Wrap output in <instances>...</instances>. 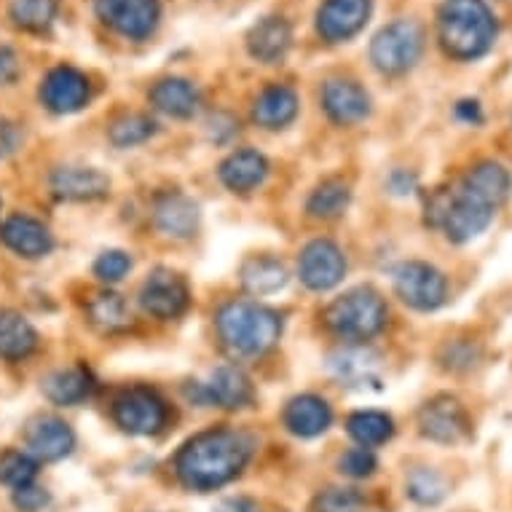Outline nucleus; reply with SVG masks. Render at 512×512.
<instances>
[{
    "mask_svg": "<svg viewBox=\"0 0 512 512\" xmlns=\"http://www.w3.org/2000/svg\"><path fill=\"white\" fill-rule=\"evenodd\" d=\"M252 440L236 429H207L191 437L175 459L177 478L191 491H212L231 483L250 462Z\"/></svg>",
    "mask_w": 512,
    "mask_h": 512,
    "instance_id": "f257e3e1",
    "label": "nucleus"
},
{
    "mask_svg": "<svg viewBox=\"0 0 512 512\" xmlns=\"http://www.w3.org/2000/svg\"><path fill=\"white\" fill-rule=\"evenodd\" d=\"M437 38L448 57L472 62L496 43V19L486 0H443L437 11Z\"/></svg>",
    "mask_w": 512,
    "mask_h": 512,
    "instance_id": "f03ea898",
    "label": "nucleus"
},
{
    "mask_svg": "<svg viewBox=\"0 0 512 512\" xmlns=\"http://www.w3.org/2000/svg\"><path fill=\"white\" fill-rule=\"evenodd\" d=\"M218 333L231 354L258 357L277 346L282 336V317L261 303L234 301L218 311Z\"/></svg>",
    "mask_w": 512,
    "mask_h": 512,
    "instance_id": "7ed1b4c3",
    "label": "nucleus"
},
{
    "mask_svg": "<svg viewBox=\"0 0 512 512\" xmlns=\"http://www.w3.org/2000/svg\"><path fill=\"white\" fill-rule=\"evenodd\" d=\"M325 322L338 338L368 341L387 325V303L373 287H354L330 303Z\"/></svg>",
    "mask_w": 512,
    "mask_h": 512,
    "instance_id": "20e7f679",
    "label": "nucleus"
},
{
    "mask_svg": "<svg viewBox=\"0 0 512 512\" xmlns=\"http://www.w3.org/2000/svg\"><path fill=\"white\" fill-rule=\"evenodd\" d=\"M427 210H432L429 218L435 226L443 228L451 242L464 244L491 226L496 207L459 185L454 194H437Z\"/></svg>",
    "mask_w": 512,
    "mask_h": 512,
    "instance_id": "39448f33",
    "label": "nucleus"
},
{
    "mask_svg": "<svg viewBox=\"0 0 512 512\" xmlns=\"http://www.w3.org/2000/svg\"><path fill=\"white\" fill-rule=\"evenodd\" d=\"M424 51V33L413 19H397L381 27L370 43V62L387 76H400L419 62Z\"/></svg>",
    "mask_w": 512,
    "mask_h": 512,
    "instance_id": "423d86ee",
    "label": "nucleus"
},
{
    "mask_svg": "<svg viewBox=\"0 0 512 512\" xmlns=\"http://www.w3.org/2000/svg\"><path fill=\"white\" fill-rule=\"evenodd\" d=\"M94 14L102 25L129 41H145L159 27V0H94Z\"/></svg>",
    "mask_w": 512,
    "mask_h": 512,
    "instance_id": "0eeeda50",
    "label": "nucleus"
},
{
    "mask_svg": "<svg viewBox=\"0 0 512 512\" xmlns=\"http://www.w3.org/2000/svg\"><path fill=\"white\" fill-rule=\"evenodd\" d=\"M395 290L405 306L416 311H435L448 298V279L429 263L408 261L395 271Z\"/></svg>",
    "mask_w": 512,
    "mask_h": 512,
    "instance_id": "6e6552de",
    "label": "nucleus"
},
{
    "mask_svg": "<svg viewBox=\"0 0 512 512\" xmlns=\"http://www.w3.org/2000/svg\"><path fill=\"white\" fill-rule=\"evenodd\" d=\"M113 419L129 435H156L167 421V405L153 389H126L113 403Z\"/></svg>",
    "mask_w": 512,
    "mask_h": 512,
    "instance_id": "1a4fd4ad",
    "label": "nucleus"
},
{
    "mask_svg": "<svg viewBox=\"0 0 512 512\" xmlns=\"http://www.w3.org/2000/svg\"><path fill=\"white\" fill-rule=\"evenodd\" d=\"M419 427L421 435L443 445H454L470 435V419H467L462 403L451 395L432 397L421 408Z\"/></svg>",
    "mask_w": 512,
    "mask_h": 512,
    "instance_id": "9d476101",
    "label": "nucleus"
},
{
    "mask_svg": "<svg viewBox=\"0 0 512 512\" xmlns=\"http://www.w3.org/2000/svg\"><path fill=\"white\" fill-rule=\"evenodd\" d=\"M298 274L309 290H317V293L330 290L346 274L344 252L338 250L330 239H317V242L306 244L301 252V261H298Z\"/></svg>",
    "mask_w": 512,
    "mask_h": 512,
    "instance_id": "9b49d317",
    "label": "nucleus"
},
{
    "mask_svg": "<svg viewBox=\"0 0 512 512\" xmlns=\"http://www.w3.org/2000/svg\"><path fill=\"white\" fill-rule=\"evenodd\" d=\"M140 306L159 319L180 317L188 306V285L172 269H156L148 274L140 290Z\"/></svg>",
    "mask_w": 512,
    "mask_h": 512,
    "instance_id": "f8f14e48",
    "label": "nucleus"
},
{
    "mask_svg": "<svg viewBox=\"0 0 512 512\" xmlns=\"http://www.w3.org/2000/svg\"><path fill=\"white\" fill-rule=\"evenodd\" d=\"M89 78L78 68L57 65L41 81V102L51 113H76L89 102Z\"/></svg>",
    "mask_w": 512,
    "mask_h": 512,
    "instance_id": "ddd939ff",
    "label": "nucleus"
},
{
    "mask_svg": "<svg viewBox=\"0 0 512 512\" xmlns=\"http://www.w3.org/2000/svg\"><path fill=\"white\" fill-rule=\"evenodd\" d=\"M370 0H325L317 11L319 35L330 43L349 41L368 25Z\"/></svg>",
    "mask_w": 512,
    "mask_h": 512,
    "instance_id": "4468645a",
    "label": "nucleus"
},
{
    "mask_svg": "<svg viewBox=\"0 0 512 512\" xmlns=\"http://www.w3.org/2000/svg\"><path fill=\"white\" fill-rule=\"evenodd\" d=\"M199 403L218 405V408H244L252 400V384L247 373L236 365H223L210 376L207 384H199Z\"/></svg>",
    "mask_w": 512,
    "mask_h": 512,
    "instance_id": "2eb2a0df",
    "label": "nucleus"
},
{
    "mask_svg": "<svg viewBox=\"0 0 512 512\" xmlns=\"http://www.w3.org/2000/svg\"><path fill=\"white\" fill-rule=\"evenodd\" d=\"M322 108L336 124H357L370 113V97L357 81L333 78L322 89Z\"/></svg>",
    "mask_w": 512,
    "mask_h": 512,
    "instance_id": "dca6fc26",
    "label": "nucleus"
},
{
    "mask_svg": "<svg viewBox=\"0 0 512 512\" xmlns=\"http://www.w3.org/2000/svg\"><path fill=\"white\" fill-rule=\"evenodd\" d=\"M73 445H76L73 429L54 416H43L27 429V448L38 462H59L73 451Z\"/></svg>",
    "mask_w": 512,
    "mask_h": 512,
    "instance_id": "f3484780",
    "label": "nucleus"
},
{
    "mask_svg": "<svg viewBox=\"0 0 512 512\" xmlns=\"http://www.w3.org/2000/svg\"><path fill=\"white\" fill-rule=\"evenodd\" d=\"M110 180L100 169L92 167H62L51 175V191L65 202H92L108 194Z\"/></svg>",
    "mask_w": 512,
    "mask_h": 512,
    "instance_id": "a211bd4d",
    "label": "nucleus"
},
{
    "mask_svg": "<svg viewBox=\"0 0 512 512\" xmlns=\"http://www.w3.org/2000/svg\"><path fill=\"white\" fill-rule=\"evenodd\" d=\"M330 373L349 389L378 384V357L365 346H346L330 354Z\"/></svg>",
    "mask_w": 512,
    "mask_h": 512,
    "instance_id": "6ab92c4d",
    "label": "nucleus"
},
{
    "mask_svg": "<svg viewBox=\"0 0 512 512\" xmlns=\"http://www.w3.org/2000/svg\"><path fill=\"white\" fill-rule=\"evenodd\" d=\"M0 239L22 258H43L54 247L49 228L27 215H14L0 228Z\"/></svg>",
    "mask_w": 512,
    "mask_h": 512,
    "instance_id": "aec40b11",
    "label": "nucleus"
},
{
    "mask_svg": "<svg viewBox=\"0 0 512 512\" xmlns=\"http://www.w3.org/2000/svg\"><path fill=\"white\" fill-rule=\"evenodd\" d=\"M330 421H333L330 405L317 395L293 397L285 408L287 429L298 437L322 435L330 427Z\"/></svg>",
    "mask_w": 512,
    "mask_h": 512,
    "instance_id": "412c9836",
    "label": "nucleus"
},
{
    "mask_svg": "<svg viewBox=\"0 0 512 512\" xmlns=\"http://www.w3.org/2000/svg\"><path fill=\"white\" fill-rule=\"evenodd\" d=\"M269 164L258 151H236L220 164V180L234 194H250L266 180Z\"/></svg>",
    "mask_w": 512,
    "mask_h": 512,
    "instance_id": "4be33fe9",
    "label": "nucleus"
},
{
    "mask_svg": "<svg viewBox=\"0 0 512 512\" xmlns=\"http://www.w3.org/2000/svg\"><path fill=\"white\" fill-rule=\"evenodd\" d=\"M153 218L164 234L175 236V239H188V236H194L196 226H199V207L183 194H164L156 202Z\"/></svg>",
    "mask_w": 512,
    "mask_h": 512,
    "instance_id": "5701e85b",
    "label": "nucleus"
},
{
    "mask_svg": "<svg viewBox=\"0 0 512 512\" xmlns=\"http://www.w3.org/2000/svg\"><path fill=\"white\" fill-rule=\"evenodd\" d=\"M295 113H298V97L290 86L282 84L266 86L252 105V118L263 129H282L293 121Z\"/></svg>",
    "mask_w": 512,
    "mask_h": 512,
    "instance_id": "b1692460",
    "label": "nucleus"
},
{
    "mask_svg": "<svg viewBox=\"0 0 512 512\" xmlns=\"http://www.w3.org/2000/svg\"><path fill=\"white\" fill-rule=\"evenodd\" d=\"M293 43V30L282 17H266L247 35V49L261 62H279Z\"/></svg>",
    "mask_w": 512,
    "mask_h": 512,
    "instance_id": "393cba45",
    "label": "nucleus"
},
{
    "mask_svg": "<svg viewBox=\"0 0 512 512\" xmlns=\"http://www.w3.org/2000/svg\"><path fill=\"white\" fill-rule=\"evenodd\" d=\"M467 191L478 194L480 199H486L491 207H502L507 202L512 188V177L510 172L502 167V164H494V161H483L478 167H472L467 175L462 177V183Z\"/></svg>",
    "mask_w": 512,
    "mask_h": 512,
    "instance_id": "a878e982",
    "label": "nucleus"
},
{
    "mask_svg": "<svg viewBox=\"0 0 512 512\" xmlns=\"http://www.w3.org/2000/svg\"><path fill=\"white\" fill-rule=\"evenodd\" d=\"M151 105L172 118H188L199 108V92L185 78H164L151 89Z\"/></svg>",
    "mask_w": 512,
    "mask_h": 512,
    "instance_id": "bb28decb",
    "label": "nucleus"
},
{
    "mask_svg": "<svg viewBox=\"0 0 512 512\" xmlns=\"http://www.w3.org/2000/svg\"><path fill=\"white\" fill-rule=\"evenodd\" d=\"M38 333L22 314L0 309V357L3 360H22L35 352Z\"/></svg>",
    "mask_w": 512,
    "mask_h": 512,
    "instance_id": "cd10ccee",
    "label": "nucleus"
},
{
    "mask_svg": "<svg viewBox=\"0 0 512 512\" xmlns=\"http://www.w3.org/2000/svg\"><path fill=\"white\" fill-rule=\"evenodd\" d=\"M92 376L84 368L59 370L43 381V392L54 405H78L92 395Z\"/></svg>",
    "mask_w": 512,
    "mask_h": 512,
    "instance_id": "c85d7f7f",
    "label": "nucleus"
},
{
    "mask_svg": "<svg viewBox=\"0 0 512 512\" xmlns=\"http://www.w3.org/2000/svg\"><path fill=\"white\" fill-rule=\"evenodd\" d=\"M242 282L252 295H271L287 282V269L274 258H252L244 263Z\"/></svg>",
    "mask_w": 512,
    "mask_h": 512,
    "instance_id": "c756f323",
    "label": "nucleus"
},
{
    "mask_svg": "<svg viewBox=\"0 0 512 512\" xmlns=\"http://www.w3.org/2000/svg\"><path fill=\"white\" fill-rule=\"evenodd\" d=\"M349 435L360 443V448H376L384 445L395 432V424L389 419L387 413L381 411H357L346 421Z\"/></svg>",
    "mask_w": 512,
    "mask_h": 512,
    "instance_id": "7c9ffc66",
    "label": "nucleus"
},
{
    "mask_svg": "<svg viewBox=\"0 0 512 512\" xmlns=\"http://www.w3.org/2000/svg\"><path fill=\"white\" fill-rule=\"evenodd\" d=\"M59 3L57 0H11L9 17L19 30L27 33H43L54 25Z\"/></svg>",
    "mask_w": 512,
    "mask_h": 512,
    "instance_id": "2f4dec72",
    "label": "nucleus"
},
{
    "mask_svg": "<svg viewBox=\"0 0 512 512\" xmlns=\"http://www.w3.org/2000/svg\"><path fill=\"white\" fill-rule=\"evenodd\" d=\"M352 202V191H349V185L338 183V180H328V183H322L311 194L309 199V212L314 218L330 220L338 218V215H344L346 207Z\"/></svg>",
    "mask_w": 512,
    "mask_h": 512,
    "instance_id": "473e14b6",
    "label": "nucleus"
},
{
    "mask_svg": "<svg viewBox=\"0 0 512 512\" xmlns=\"http://www.w3.org/2000/svg\"><path fill=\"white\" fill-rule=\"evenodd\" d=\"M89 317L102 330H118L129 325V306L118 293H97L89 301Z\"/></svg>",
    "mask_w": 512,
    "mask_h": 512,
    "instance_id": "72a5a7b5",
    "label": "nucleus"
},
{
    "mask_svg": "<svg viewBox=\"0 0 512 512\" xmlns=\"http://www.w3.org/2000/svg\"><path fill=\"white\" fill-rule=\"evenodd\" d=\"M153 132H156V124L151 118L140 116V113H129V116H121L118 121H113L108 137L116 148H132V145L145 143Z\"/></svg>",
    "mask_w": 512,
    "mask_h": 512,
    "instance_id": "f704fd0d",
    "label": "nucleus"
},
{
    "mask_svg": "<svg viewBox=\"0 0 512 512\" xmlns=\"http://www.w3.org/2000/svg\"><path fill=\"white\" fill-rule=\"evenodd\" d=\"M38 475V459L22 451H6L0 456V483L9 488H22L30 486Z\"/></svg>",
    "mask_w": 512,
    "mask_h": 512,
    "instance_id": "c9c22d12",
    "label": "nucleus"
},
{
    "mask_svg": "<svg viewBox=\"0 0 512 512\" xmlns=\"http://www.w3.org/2000/svg\"><path fill=\"white\" fill-rule=\"evenodd\" d=\"M448 494L445 480L435 470H416L408 480V496L419 504H437L443 502Z\"/></svg>",
    "mask_w": 512,
    "mask_h": 512,
    "instance_id": "e433bc0d",
    "label": "nucleus"
},
{
    "mask_svg": "<svg viewBox=\"0 0 512 512\" xmlns=\"http://www.w3.org/2000/svg\"><path fill=\"white\" fill-rule=\"evenodd\" d=\"M314 512H365V499L354 488H328L311 504Z\"/></svg>",
    "mask_w": 512,
    "mask_h": 512,
    "instance_id": "4c0bfd02",
    "label": "nucleus"
},
{
    "mask_svg": "<svg viewBox=\"0 0 512 512\" xmlns=\"http://www.w3.org/2000/svg\"><path fill=\"white\" fill-rule=\"evenodd\" d=\"M132 269V258L121 250H108L102 252L97 263H94V274L102 279V282H121V279L129 274Z\"/></svg>",
    "mask_w": 512,
    "mask_h": 512,
    "instance_id": "58836bf2",
    "label": "nucleus"
},
{
    "mask_svg": "<svg viewBox=\"0 0 512 512\" xmlns=\"http://www.w3.org/2000/svg\"><path fill=\"white\" fill-rule=\"evenodd\" d=\"M341 472L349 475V478H368L376 470V456L370 448H352V451H346L341 456V462H338Z\"/></svg>",
    "mask_w": 512,
    "mask_h": 512,
    "instance_id": "ea45409f",
    "label": "nucleus"
},
{
    "mask_svg": "<svg viewBox=\"0 0 512 512\" xmlns=\"http://www.w3.org/2000/svg\"><path fill=\"white\" fill-rule=\"evenodd\" d=\"M14 504H17L22 512H38L41 507L49 504V494H46V488L41 486H22L14 491Z\"/></svg>",
    "mask_w": 512,
    "mask_h": 512,
    "instance_id": "a19ab883",
    "label": "nucleus"
},
{
    "mask_svg": "<svg viewBox=\"0 0 512 512\" xmlns=\"http://www.w3.org/2000/svg\"><path fill=\"white\" fill-rule=\"evenodd\" d=\"M19 78V57L9 46H0V86L14 84Z\"/></svg>",
    "mask_w": 512,
    "mask_h": 512,
    "instance_id": "79ce46f5",
    "label": "nucleus"
},
{
    "mask_svg": "<svg viewBox=\"0 0 512 512\" xmlns=\"http://www.w3.org/2000/svg\"><path fill=\"white\" fill-rule=\"evenodd\" d=\"M19 143H22V135H19L17 124L0 118V156H9V153L17 151Z\"/></svg>",
    "mask_w": 512,
    "mask_h": 512,
    "instance_id": "37998d69",
    "label": "nucleus"
},
{
    "mask_svg": "<svg viewBox=\"0 0 512 512\" xmlns=\"http://www.w3.org/2000/svg\"><path fill=\"white\" fill-rule=\"evenodd\" d=\"M218 512H261L258 502H252L247 496H231L226 502H220Z\"/></svg>",
    "mask_w": 512,
    "mask_h": 512,
    "instance_id": "c03bdc74",
    "label": "nucleus"
},
{
    "mask_svg": "<svg viewBox=\"0 0 512 512\" xmlns=\"http://www.w3.org/2000/svg\"><path fill=\"white\" fill-rule=\"evenodd\" d=\"M456 116L467 121V124H480V105L472 100H464L456 105Z\"/></svg>",
    "mask_w": 512,
    "mask_h": 512,
    "instance_id": "a18cd8bd",
    "label": "nucleus"
}]
</instances>
